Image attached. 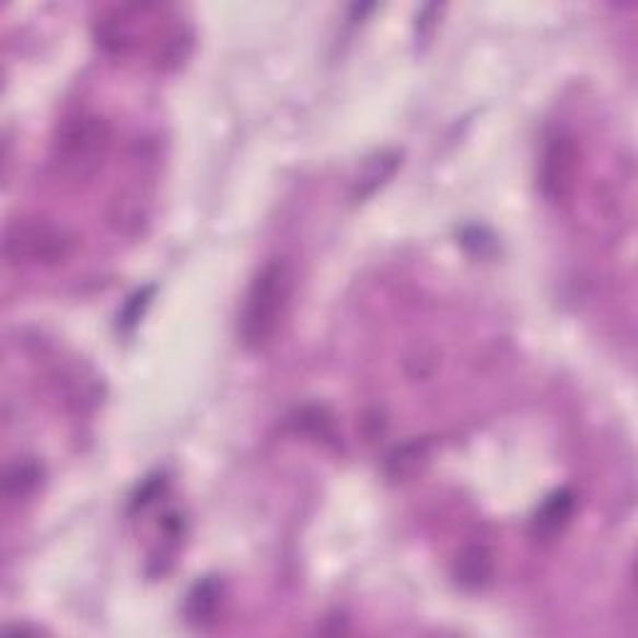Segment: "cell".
<instances>
[{
  "label": "cell",
  "instance_id": "cell-1",
  "mask_svg": "<svg viewBox=\"0 0 638 638\" xmlns=\"http://www.w3.org/2000/svg\"><path fill=\"white\" fill-rule=\"evenodd\" d=\"M298 275L290 259L272 257L257 269L240 312V339L247 349H265L292 310Z\"/></svg>",
  "mask_w": 638,
  "mask_h": 638
},
{
  "label": "cell",
  "instance_id": "cell-7",
  "mask_svg": "<svg viewBox=\"0 0 638 638\" xmlns=\"http://www.w3.org/2000/svg\"><path fill=\"white\" fill-rule=\"evenodd\" d=\"M220 606V583L212 579H205L193 589L187 596V618L193 624H208L212 622L214 611Z\"/></svg>",
  "mask_w": 638,
  "mask_h": 638
},
{
  "label": "cell",
  "instance_id": "cell-9",
  "mask_svg": "<svg viewBox=\"0 0 638 638\" xmlns=\"http://www.w3.org/2000/svg\"><path fill=\"white\" fill-rule=\"evenodd\" d=\"M397 160H399V155H394V152H392V155L374 158V163H370V167H367V173L359 175L355 197L372 195L376 190V185H382L384 179L394 173V167H397Z\"/></svg>",
  "mask_w": 638,
  "mask_h": 638
},
{
  "label": "cell",
  "instance_id": "cell-6",
  "mask_svg": "<svg viewBox=\"0 0 638 638\" xmlns=\"http://www.w3.org/2000/svg\"><path fill=\"white\" fill-rule=\"evenodd\" d=\"M494 577V554L487 546L474 544L456 556L454 561V579L462 589H482L487 587Z\"/></svg>",
  "mask_w": 638,
  "mask_h": 638
},
{
  "label": "cell",
  "instance_id": "cell-2",
  "mask_svg": "<svg viewBox=\"0 0 638 638\" xmlns=\"http://www.w3.org/2000/svg\"><path fill=\"white\" fill-rule=\"evenodd\" d=\"M113 148V125L101 113H73L53 135L50 158L68 183H88L105 165Z\"/></svg>",
  "mask_w": 638,
  "mask_h": 638
},
{
  "label": "cell",
  "instance_id": "cell-8",
  "mask_svg": "<svg viewBox=\"0 0 638 638\" xmlns=\"http://www.w3.org/2000/svg\"><path fill=\"white\" fill-rule=\"evenodd\" d=\"M40 482V466L35 462H15L13 466H8L5 479H3V494L8 501L13 499H25L38 489Z\"/></svg>",
  "mask_w": 638,
  "mask_h": 638
},
{
  "label": "cell",
  "instance_id": "cell-3",
  "mask_svg": "<svg viewBox=\"0 0 638 638\" xmlns=\"http://www.w3.org/2000/svg\"><path fill=\"white\" fill-rule=\"evenodd\" d=\"M76 237L60 224L43 218H15L5 224L3 255L13 267H53L66 263Z\"/></svg>",
  "mask_w": 638,
  "mask_h": 638
},
{
  "label": "cell",
  "instance_id": "cell-5",
  "mask_svg": "<svg viewBox=\"0 0 638 638\" xmlns=\"http://www.w3.org/2000/svg\"><path fill=\"white\" fill-rule=\"evenodd\" d=\"M573 511H577V497H573V491L569 489L554 491L536 511L532 524L534 534L542 538H554L556 534H561L573 519Z\"/></svg>",
  "mask_w": 638,
  "mask_h": 638
},
{
  "label": "cell",
  "instance_id": "cell-4",
  "mask_svg": "<svg viewBox=\"0 0 638 638\" xmlns=\"http://www.w3.org/2000/svg\"><path fill=\"white\" fill-rule=\"evenodd\" d=\"M581 170V146L577 135L554 128L544 138L538 155V187L549 202H566L573 195Z\"/></svg>",
  "mask_w": 638,
  "mask_h": 638
}]
</instances>
